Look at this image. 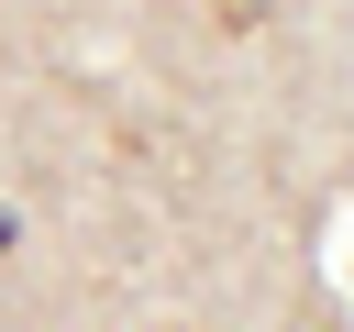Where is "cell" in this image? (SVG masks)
Masks as SVG:
<instances>
[{
	"label": "cell",
	"instance_id": "obj_1",
	"mask_svg": "<svg viewBox=\"0 0 354 332\" xmlns=\"http://www.w3.org/2000/svg\"><path fill=\"white\" fill-rule=\"evenodd\" d=\"M0 243H11V221H0Z\"/></svg>",
	"mask_w": 354,
	"mask_h": 332
}]
</instances>
